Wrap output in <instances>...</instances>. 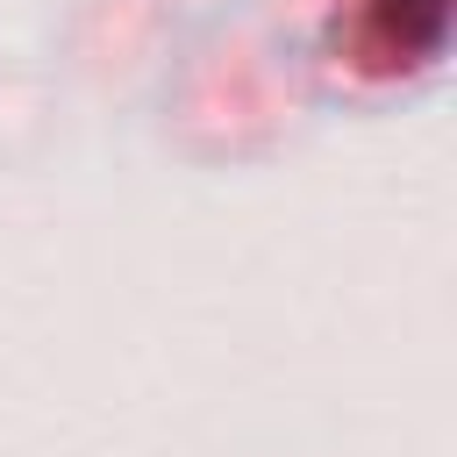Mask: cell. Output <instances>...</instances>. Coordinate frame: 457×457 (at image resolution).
I'll return each instance as SVG.
<instances>
[{"mask_svg": "<svg viewBox=\"0 0 457 457\" xmlns=\"http://www.w3.org/2000/svg\"><path fill=\"white\" fill-rule=\"evenodd\" d=\"M450 29V0H364L357 7V57L371 71H407L436 57Z\"/></svg>", "mask_w": 457, "mask_h": 457, "instance_id": "cell-1", "label": "cell"}]
</instances>
